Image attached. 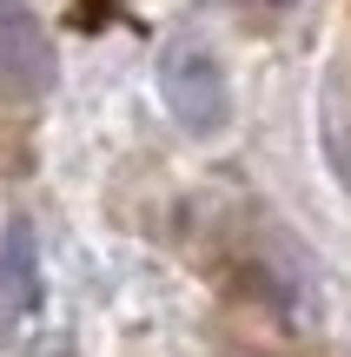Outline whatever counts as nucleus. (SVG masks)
Listing matches in <instances>:
<instances>
[{
    "label": "nucleus",
    "instance_id": "obj_6",
    "mask_svg": "<svg viewBox=\"0 0 351 357\" xmlns=\"http://www.w3.org/2000/svg\"><path fill=\"white\" fill-rule=\"evenodd\" d=\"M278 7H285V0H278Z\"/></svg>",
    "mask_w": 351,
    "mask_h": 357
},
{
    "label": "nucleus",
    "instance_id": "obj_2",
    "mask_svg": "<svg viewBox=\"0 0 351 357\" xmlns=\"http://www.w3.org/2000/svg\"><path fill=\"white\" fill-rule=\"evenodd\" d=\"M53 73H60V60H53L47 26L7 7L0 13V106H40L53 93Z\"/></svg>",
    "mask_w": 351,
    "mask_h": 357
},
{
    "label": "nucleus",
    "instance_id": "obj_3",
    "mask_svg": "<svg viewBox=\"0 0 351 357\" xmlns=\"http://www.w3.org/2000/svg\"><path fill=\"white\" fill-rule=\"evenodd\" d=\"M33 311H40V238L33 218L13 212L0 231V337H13Z\"/></svg>",
    "mask_w": 351,
    "mask_h": 357
},
{
    "label": "nucleus",
    "instance_id": "obj_1",
    "mask_svg": "<svg viewBox=\"0 0 351 357\" xmlns=\"http://www.w3.org/2000/svg\"><path fill=\"white\" fill-rule=\"evenodd\" d=\"M159 100H166V113L179 119L193 139H212V132H225V119H232L225 66L212 60L199 40H172L166 47V60H159Z\"/></svg>",
    "mask_w": 351,
    "mask_h": 357
},
{
    "label": "nucleus",
    "instance_id": "obj_5",
    "mask_svg": "<svg viewBox=\"0 0 351 357\" xmlns=\"http://www.w3.org/2000/svg\"><path fill=\"white\" fill-rule=\"evenodd\" d=\"M20 357H73V337L53 331V337H40V344H33V351H20Z\"/></svg>",
    "mask_w": 351,
    "mask_h": 357
},
{
    "label": "nucleus",
    "instance_id": "obj_4",
    "mask_svg": "<svg viewBox=\"0 0 351 357\" xmlns=\"http://www.w3.org/2000/svg\"><path fill=\"white\" fill-rule=\"evenodd\" d=\"M113 7H119V0H80V7H73V26H106V20H113Z\"/></svg>",
    "mask_w": 351,
    "mask_h": 357
}]
</instances>
